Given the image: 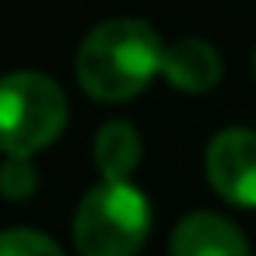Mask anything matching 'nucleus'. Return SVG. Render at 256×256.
<instances>
[{"label":"nucleus","mask_w":256,"mask_h":256,"mask_svg":"<svg viewBox=\"0 0 256 256\" xmlns=\"http://www.w3.org/2000/svg\"><path fill=\"white\" fill-rule=\"evenodd\" d=\"M162 64L165 46L148 22L109 18L81 39L74 74L95 102H130L162 74Z\"/></svg>","instance_id":"nucleus-1"},{"label":"nucleus","mask_w":256,"mask_h":256,"mask_svg":"<svg viewBox=\"0 0 256 256\" xmlns=\"http://www.w3.org/2000/svg\"><path fill=\"white\" fill-rule=\"evenodd\" d=\"M0 256H64V249L36 228H8L0 235Z\"/></svg>","instance_id":"nucleus-8"},{"label":"nucleus","mask_w":256,"mask_h":256,"mask_svg":"<svg viewBox=\"0 0 256 256\" xmlns=\"http://www.w3.org/2000/svg\"><path fill=\"white\" fill-rule=\"evenodd\" d=\"M207 182L235 207H256V130L224 126L210 137L204 154Z\"/></svg>","instance_id":"nucleus-4"},{"label":"nucleus","mask_w":256,"mask_h":256,"mask_svg":"<svg viewBox=\"0 0 256 256\" xmlns=\"http://www.w3.org/2000/svg\"><path fill=\"white\" fill-rule=\"evenodd\" d=\"M252 74H256V53H252Z\"/></svg>","instance_id":"nucleus-10"},{"label":"nucleus","mask_w":256,"mask_h":256,"mask_svg":"<svg viewBox=\"0 0 256 256\" xmlns=\"http://www.w3.org/2000/svg\"><path fill=\"white\" fill-rule=\"evenodd\" d=\"M67 126L64 88L39 70H14L0 81V148L8 158H28Z\"/></svg>","instance_id":"nucleus-3"},{"label":"nucleus","mask_w":256,"mask_h":256,"mask_svg":"<svg viewBox=\"0 0 256 256\" xmlns=\"http://www.w3.org/2000/svg\"><path fill=\"white\" fill-rule=\"evenodd\" d=\"M140 134L126 120H109L95 134V165L106 182H130L134 168L140 165Z\"/></svg>","instance_id":"nucleus-7"},{"label":"nucleus","mask_w":256,"mask_h":256,"mask_svg":"<svg viewBox=\"0 0 256 256\" xmlns=\"http://www.w3.org/2000/svg\"><path fill=\"white\" fill-rule=\"evenodd\" d=\"M74 249L81 256H137L151 232V204L134 182H98L74 210Z\"/></svg>","instance_id":"nucleus-2"},{"label":"nucleus","mask_w":256,"mask_h":256,"mask_svg":"<svg viewBox=\"0 0 256 256\" xmlns=\"http://www.w3.org/2000/svg\"><path fill=\"white\" fill-rule=\"evenodd\" d=\"M0 186H4V196L11 204L18 200H28L39 186V176H36V165L28 158H8L4 168H0Z\"/></svg>","instance_id":"nucleus-9"},{"label":"nucleus","mask_w":256,"mask_h":256,"mask_svg":"<svg viewBox=\"0 0 256 256\" xmlns=\"http://www.w3.org/2000/svg\"><path fill=\"white\" fill-rule=\"evenodd\" d=\"M224 67L221 56L210 42L204 39H179L172 46H165V64H162V78L182 92V95H204L221 81Z\"/></svg>","instance_id":"nucleus-6"},{"label":"nucleus","mask_w":256,"mask_h":256,"mask_svg":"<svg viewBox=\"0 0 256 256\" xmlns=\"http://www.w3.org/2000/svg\"><path fill=\"white\" fill-rule=\"evenodd\" d=\"M168 256H252V249L228 218L214 210H193L172 228Z\"/></svg>","instance_id":"nucleus-5"}]
</instances>
